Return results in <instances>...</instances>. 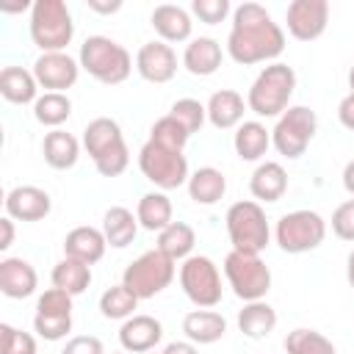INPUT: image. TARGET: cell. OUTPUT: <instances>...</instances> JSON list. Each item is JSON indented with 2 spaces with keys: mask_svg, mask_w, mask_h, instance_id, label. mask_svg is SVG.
Segmentation results:
<instances>
[{
  "mask_svg": "<svg viewBox=\"0 0 354 354\" xmlns=\"http://www.w3.org/2000/svg\"><path fill=\"white\" fill-rule=\"evenodd\" d=\"M138 296L130 290V288H124V285H111L102 296H100V313L105 315V318H111V321H127V318H133V310L138 307Z\"/></svg>",
  "mask_w": 354,
  "mask_h": 354,
  "instance_id": "obj_36",
  "label": "cell"
},
{
  "mask_svg": "<svg viewBox=\"0 0 354 354\" xmlns=\"http://www.w3.org/2000/svg\"><path fill=\"white\" fill-rule=\"evenodd\" d=\"M0 354H36V337L11 324H0Z\"/></svg>",
  "mask_w": 354,
  "mask_h": 354,
  "instance_id": "obj_40",
  "label": "cell"
},
{
  "mask_svg": "<svg viewBox=\"0 0 354 354\" xmlns=\"http://www.w3.org/2000/svg\"><path fill=\"white\" fill-rule=\"evenodd\" d=\"M318 130V116L307 105H290L274 124L271 130V144L279 155L296 160L307 152L310 141L315 138Z\"/></svg>",
  "mask_w": 354,
  "mask_h": 354,
  "instance_id": "obj_9",
  "label": "cell"
},
{
  "mask_svg": "<svg viewBox=\"0 0 354 354\" xmlns=\"http://www.w3.org/2000/svg\"><path fill=\"white\" fill-rule=\"evenodd\" d=\"M288 33L299 41H313L324 36L329 25V3L326 0H293L285 11Z\"/></svg>",
  "mask_w": 354,
  "mask_h": 354,
  "instance_id": "obj_13",
  "label": "cell"
},
{
  "mask_svg": "<svg viewBox=\"0 0 354 354\" xmlns=\"http://www.w3.org/2000/svg\"><path fill=\"white\" fill-rule=\"evenodd\" d=\"M285 33L260 3H241L232 11V28L227 36V53L235 64L252 66L282 55Z\"/></svg>",
  "mask_w": 354,
  "mask_h": 354,
  "instance_id": "obj_1",
  "label": "cell"
},
{
  "mask_svg": "<svg viewBox=\"0 0 354 354\" xmlns=\"http://www.w3.org/2000/svg\"><path fill=\"white\" fill-rule=\"evenodd\" d=\"M191 14L205 25H218L230 14V0H191Z\"/></svg>",
  "mask_w": 354,
  "mask_h": 354,
  "instance_id": "obj_41",
  "label": "cell"
},
{
  "mask_svg": "<svg viewBox=\"0 0 354 354\" xmlns=\"http://www.w3.org/2000/svg\"><path fill=\"white\" fill-rule=\"evenodd\" d=\"M249 191L260 202H279L288 191V171L277 160H263L252 177H249Z\"/></svg>",
  "mask_w": 354,
  "mask_h": 354,
  "instance_id": "obj_23",
  "label": "cell"
},
{
  "mask_svg": "<svg viewBox=\"0 0 354 354\" xmlns=\"http://www.w3.org/2000/svg\"><path fill=\"white\" fill-rule=\"evenodd\" d=\"M83 147L88 152L91 160H100L102 155L124 147V136H122V127L116 119H108V116H97L86 124L83 130Z\"/></svg>",
  "mask_w": 354,
  "mask_h": 354,
  "instance_id": "obj_20",
  "label": "cell"
},
{
  "mask_svg": "<svg viewBox=\"0 0 354 354\" xmlns=\"http://www.w3.org/2000/svg\"><path fill=\"white\" fill-rule=\"evenodd\" d=\"M205 108H207V122L216 130H230V127H238L243 122L246 102L235 88H218L210 94Z\"/></svg>",
  "mask_w": 354,
  "mask_h": 354,
  "instance_id": "obj_22",
  "label": "cell"
},
{
  "mask_svg": "<svg viewBox=\"0 0 354 354\" xmlns=\"http://www.w3.org/2000/svg\"><path fill=\"white\" fill-rule=\"evenodd\" d=\"M75 36V22L64 0H36L30 6V39L41 53H64Z\"/></svg>",
  "mask_w": 354,
  "mask_h": 354,
  "instance_id": "obj_4",
  "label": "cell"
},
{
  "mask_svg": "<svg viewBox=\"0 0 354 354\" xmlns=\"http://www.w3.org/2000/svg\"><path fill=\"white\" fill-rule=\"evenodd\" d=\"M277 326V310L268 301H246L243 310L238 313V329L252 337V340H263L274 332Z\"/></svg>",
  "mask_w": 354,
  "mask_h": 354,
  "instance_id": "obj_30",
  "label": "cell"
},
{
  "mask_svg": "<svg viewBox=\"0 0 354 354\" xmlns=\"http://www.w3.org/2000/svg\"><path fill=\"white\" fill-rule=\"evenodd\" d=\"M224 277H227L232 293L243 301H260L271 290V268L263 263L260 254L232 249L224 257Z\"/></svg>",
  "mask_w": 354,
  "mask_h": 354,
  "instance_id": "obj_7",
  "label": "cell"
},
{
  "mask_svg": "<svg viewBox=\"0 0 354 354\" xmlns=\"http://www.w3.org/2000/svg\"><path fill=\"white\" fill-rule=\"evenodd\" d=\"M138 169L160 191H174L180 185H188V177H191L185 155L180 149L163 147L152 138L138 152Z\"/></svg>",
  "mask_w": 354,
  "mask_h": 354,
  "instance_id": "obj_6",
  "label": "cell"
},
{
  "mask_svg": "<svg viewBox=\"0 0 354 354\" xmlns=\"http://www.w3.org/2000/svg\"><path fill=\"white\" fill-rule=\"evenodd\" d=\"M155 33L160 36V41H188L191 39V30H194V22H191V14L183 8V6H174V3H163V6H155L152 17H149Z\"/></svg>",
  "mask_w": 354,
  "mask_h": 354,
  "instance_id": "obj_21",
  "label": "cell"
},
{
  "mask_svg": "<svg viewBox=\"0 0 354 354\" xmlns=\"http://www.w3.org/2000/svg\"><path fill=\"white\" fill-rule=\"evenodd\" d=\"M105 249H108V241L97 227H75L64 238V257L80 260L86 266L100 263L105 257Z\"/></svg>",
  "mask_w": 354,
  "mask_h": 354,
  "instance_id": "obj_18",
  "label": "cell"
},
{
  "mask_svg": "<svg viewBox=\"0 0 354 354\" xmlns=\"http://www.w3.org/2000/svg\"><path fill=\"white\" fill-rule=\"evenodd\" d=\"M224 194H227V177L213 166H202L188 177V196L196 205H216Z\"/></svg>",
  "mask_w": 354,
  "mask_h": 354,
  "instance_id": "obj_32",
  "label": "cell"
},
{
  "mask_svg": "<svg viewBox=\"0 0 354 354\" xmlns=\"http://www.w3.org/2000/svg\"><path fill=\"white\" fill-rule=\"evenodd\" d=\"M41 155H44V163L50 166V169H58V171H64V169H72L75 163H77V158H80V144H77V138L72 136V133H66V130H50L47 136H44V141H41Z\"/></svg>",
  "mask_w": 354,
  "mask_h": 354,
  "instance_id": "obj_26",
  "label": "cell"
},
{
  "mask_svg": "<svg viewBox=\"0 0 354 354\" xmlns=\"http://www.w3.org/2000/svg\"><path fill=\"white\" fill-rule=\"evenodd\" d=\"M77 75H80V61H75L66 53H41L33 61V77L47 91L64 94L77 83Z\"/></svg>",
  "mask_w": 354,
  "mask_h": 354,
  "instance_id": "obj_14",
  "label": "cell"
},
{
  "mask_svg": "<svg viewBox=\"0 0 354 354\" xmlns=\"http://www.w3.org/2000/svg\"><path fill=\"white\" fill-rule=\"evenodd\" d=\"M39 285L36 268L22 257H6L0 260V290L8 299H28L33 296Z\"/></svg>",
  "mask_w": 354,
  "mask_h": 354,
  "instance_id": "obj_19",
  "label": "cell"
},
{
  "mask_svg": "<svg viewBox=\"0 0 354 354\" xmlns=\"http://www.w3.org/2000/svg\"><path fill=\"white\" fill-rule=\"evenodd\" d=\"M163 337V326L152 315H133L119 329V343L130 354H147L152 351Z\"/></svg>",
  "mask_w": 354,
  "mask_h": 354,
  "instance_id": "obj_17",
  "label": "cell"
},
{
  "mask_svg": "<svg viewBox=\"0 0 354 354\" xmlns=\"http://www.w3.org/2000/svg\"><path fill=\"white\" fill-rule=\"evenodd\" d=\"M343 188L351 194V199H354V160H348L346 163V169H343Z\"/></svg>",
  "mask_w": 354,
  "mask_h": 354,
  "instance_id": "obj_48",
  "label": "cell"
},
{
  "mask_svg": "<svg viewBox=\"0 0 354 354\" xmlns=\"http://www.w3.org/2000/svg\"><path fill=\"white\" fill-rule=\"evenodd\" d=\"M39 91V83L33 77V72L22 69V66H6L0 72V94L14 102V105H28V102H36Z\"/></svg>",
  "mask_w": 354,
  "mask_h": 354,
  "instance_id": "obj_31",
  "label": "cell"
},
{
  "mask_svg": "<svg viewBox=\"0 0 354 354\" xmlns=\"http://www.w3.org/2000/svg\"><path fill=\"white\" fill-rule=\"evenodd\" d=\"M77 61H80V69H86L94 80H100L105 86H119L133 72L130 53L108 36H88L80 44Z\"/></svg>",
  "mask_w": 354,
  "mask_h": 354,
  "instance_id": "obj_3",
  "label": "cell"
},
{
  "mask_svg": "<svg viewBox=\"0 0 354 354\" xmlns=\"http://www.w3.org/2000/svg\"><path fill=\"white\" fill-rule=\"evenodd\" d=\"M33 329L44 340H61L72 332V296L61 288H47L36 301Z\"/></svg>",
  "mask_w": 354,
  "mask_h": 354,
  "instance_id": "obj_12",
  "label": "cell"
},
{
  "mask_svg": "<svg viewBox=\"0 0 354 354\" xmlns=\"http://www.w3.org/2000/svg\"><path fill=\"white\" fill-rule=\"evenodd\" d=\"M180 288L199 307L210 310L221 301V274L218 266L205 254H191L180 266Z\"/></svg>",
  "mask_w": 354,
  "mask_h": 354,
  "instance_id": "obj_11",
  "label": "cell"
},
{
  "mask_svg": "<svg viewBox=\"0 0 354 354\" xmlns=\"http://www.w3.org/2000/svg\"><path fill=\"white\" fill-rule=\"evenodd\" d=\"M53 210V199L39 185H17L6 194V216L14 221H41Z\"/></svg>",
  "mask_w": 354,
  "mask_h": 354,
  "instance_id": "obj_16",
  "label": "cell"
},
{
  "mask_svg": "<svg viewBox=\"0 0 354 354\" xmlns=\"http://www.w3.org/2000/svg\"><path fill=\"white\" fill-rule=\"evenodd\" d=\"M282 346H285V354H337L326 335L315 329H304V326L288 332Z\"/></svg>",
  "mask_w": 354,
  "mask_h": 354,
  "instance_id": "obj_37",
  "label": "cell"
},
{
  "mask_svg": "<svg viewBox=\"0 0 354 354\" xmlns=\"http://www.w3.org/2000/svg\"><path fill=\"white\" fill-rule=\"evenodd\" d=\"M88 8L97 11V14H116L122 8V0H88Z\"/></svg>",
  "mask_w": 354,
  "mask_h": 354,
  "instance_id": "obj_47",
  "label": "cell"
},
{
  "mask_svg": "<svg viewBox=\"0 0 354 354\" xmlns=\"http://www.w3.org/2000/svg\"><path fill=\"white\" fill-rule=\"evenodd\" d=\"M136 72L147 83H169L177 75V53L166 41H147L136 53Z\"/></svg>",
  "mask_w": 354,
  "mask_h": 354,
  "instance_id": "obj_15",
  "label": "cell"
},
{
  "mask_svg": "<svg viewBox=\"0 0 354 354\" xmlns=\"http://www.w3.org/2000/svg\"><path fill=\"white\" fill-rule=\"evenodd\" d=\"M33 116L39 124L58 130L69 116H72V100L61 91H44L36 102H33Z\"/></svg>",
  "mask_w": 354,
  "mask_h": 354,
  "instance_id": "obj_35",
  "label": "cell"
},
{
  "mask_svg": "<svg viewBox=\"0 0 354 354\" xmlns=\"http://www.w3.org/2000/svg\"><path fill=\"white\" fill-rule=\"evenodd\" d=\"M163 354H199V348L191 340H174V343H169L163 348Z\"/></svg>",
  "mask_w": 354,
  "mask_h": 354,
  "instance_id": "obj_46",
  "label": "cell"
},
{
  "mask_svg": "<svg viewBox=\"0 0 354 354\" xmlns=\"http://www.w3.org/2000/svg\"><path fill=\"white\" fill-rule=\"evenodd\" d=\"M224 221H227V235H230V243L235 252L260 254L268 246L271 230H268V218H266V210L260 207V202L243 199V202L230 205Z\"/></svg>",
  "mask_w": 354,
  "mask_h": 354,
  "instance_id": "obj_5",
  "label": "cell"
},
{
  "mask_svg": "<svg viewBox=\"0 0 354 354\" xmlns=\"http://www.w3.org/2000/svg\"><path fill=\"white\" fill-rule=\"evenodd\" d=\"M61 354H105L102 348V340L94 337V335H77V337H69L64 351Z\"/></svg>",
  "mask_w": 354,
  "mask_h": 354,
  "instance_id": "obj_43",
  "label": "cell"
},
{
  "mask_svg": "<svg viewBox=\"0 0 354 354\" xmlns=\"http://www.w3.org/2000/svg\"><path fill=\"white\" fill-rule=\"evenodd\" d=\"M111 354H124V351H111Z\"/></svg>",
  "mask_w": 354,
  "mask_h": 354,
  "instance_id": "obj_51",
  "label": "cell"
},
{
  "mask_svg": "<svg viewBox=\"0 0 354 354\" xmlns=\"http://www.w3.org/2000/svg\"><path fill=\"white\" fill-rule=\"evenodd\" d=\"M138 227H141V224H138V218L133 216V210H127V207H122V205L108 207L105 216H102V235H105L108 246H113V249L130 246V243L136 241V235H138Z\"/></svg>",
  "mask_w": 354,
  "mask_h": 354,
  "instance_id": "obj_27",
  "label": "cell"
},
{
  "mask_svg": "<svg viewBox=\"0 0 354 354\" xmlns=\"http://www.w3.org/2000/svg\"><path fill=\"white\" fill-rule=\"evenodd\" d=\"M332 232L340 241H354V199H346L332 213Z\"/></svg>",
  "mask_w": 354,
  "mask_h": 354,
  "instance_id": "obj_42",
  "label": "cell"
},
{
  "mask_svg": "<svg viewBox=\"0 0 354 354\" xmlns=\"http://www.w3.org/2000/svg\"><path fill=\"white\" fill-rule=\"evenodd\" d=\"M50 279H53V288H61L69 296H77L91 285V266L72 260V257H64L61 263H55Z\"/></svg>",
  "mask_w": 354,
  "mask_h": 354,
  "instance_id": "obj_34",
  "label": "cell"
},
{
  "mask_svg": "<svg viewBox=\"0 0 354 354\" xmlns=\"http://www.w3.org/2000/svg\"><path fill=\"white\" fill-rule=\"evenodd\" d=\"M194 243H196V232L191 224L185 221H171L166 230L158 232V246L166 257H171L174 263L177 260H188L191 252H194Z\"/></svg>",
  "mask_w": 354,
  "mask_h": 354,
  "instance_id": "obj_33",
  "label": "cell"
},
{
  "mask_svg": "<svg viewBox=\"0 0 354 354\" xmlns=\"http://www.w3.org/2000/svg\"><path fill=\"white\" fill-rule=\"evenodd\" d=\"M169 116L177 119V122L185 127L188 136H194V133L205 124V119H207V108H205L199 100H194V97H183V100H177V102L171 105Z\"/></svg>",
  "mask_w": 354,
  "mask_h": 354,
  "instance_id": "obj_38",
  "label": "cell"
},
{
  "mask_svg": "<svg viewBox=\"0 0 354 354\" xmlns=\"http://www.w3.org/2000/svg\"><path fill=\"white\" fill-rule=\"evenodd\" d=\"M274 238L282 252L288 254H304L324 243L326 238V221L315 210H290L277 221Z\"/></svg>",
  "mask_w": 354,
  "mask_h": 354,
  "instance_id": "obj_10",
  "label": "cell"
},
{
  "mask_svg": "<svg viewBox=\"0 0 354 354\" xmlns=\"http://www.w3.org/2000/svg\"><path fill=\"white\" fill-rule=\"evenodd\" d=\"M174 207H171V199L163 194V191H149L138 199V207H136V218L144 230L149 232H160L166 230L174 218H171Z\"/></svg>",
  "mask_w": 354,
  "mask_h": 354,
  "instance_id": "obj_29",
  "label": "cell"
},
{
  "mask_svg": "<svg viewBox=\"0 0 354 354\" xmlns=\"http://www.w3.org/2000/svg\"><path fill=\"white\" fill-rule=\"evenodd\" d=\"M221 58H224L221 44L216 39H210V36H199V39H191L185 44L183 66L196 77H207L221 66Z\"/></svg>",
  "mask_w": 354,
  "mask_h": 354,
  "instance_id": "obj_24",
  "label": "cell"
},
{
  "mask_svg": "<svg viewBox=\"0 0 354 354\" xmlns=\"http://www.w3.org/2000/svg\"><path fill=\"white\" fill-rule=\"evenodd\" d=\"M346 279H348V285L354 288V252H351L348 260H346Z\"/></svg>",
  "mask_w": 354,
  "mask_h": 354,
  "instance_id": "obj_49",
  "label": "cell"
},
{
  "mask_svg": "<svg viewBox=\"0 0 354 354\" xmlns=\"http://www.w3.org/2000/svg\"><path fill=\"white\" fill-rule=\"evenodd\" d=\"M348 88H351V91H348V94H351V97H354V66H351V69H348Z\"/></svg>",
  "mask_w": 354,
  "mask_h": 354,
  "instance_id": "obj_50",
  "label": "cell"
},
{
  "mask_svg": "<svg viewBox=\"0 0 354 354\" xmlns=\"http://www.w3.org/2000/svg\"><path fill=\"white\" fill-rule=\"evenodd\" d=\"M0 230H3V238H0V249L6 252V249L14 243V218H11V216H3V218H0Z\"/></svg>",
  "mask_w": 354,
  "mask_h": 354,
  "instance_id": "obj_45",
  "label": "cell"
},
{
  "mask_svg": "<svg viewBox=\"0 0 354 354\" xmlns=\"http://www.w3.org/2000/svg\"><path fill=\"white\" fill-rule=\"evenodd\" d=\"M337 119H340V124H343L346 130H354V97H351V94H346V97L340 100V105H337Z\"/></svg>",
  "mask_w": 354,
  "mask_h": 354,
  "instance_id": "obj_44",
  "label": "cell"
},
{
  "mask_svg": "<svg viewBox=\"0 0 354 354\" xmlns=\"http://www.w3.org/2000/svg\"><path fill=\"white\" fill-rule=\"evenodd\" d=\"M232 147H235V155L241 160H260L268 147H271V130H266V124L260 122H241L235 136H232Z\"/></svg>",
  "mask_w": 354,
  "mask_h": 354,
  "instance_id": "obj_28",
  "label": "cell"
},
{
  "mask_svg": "<svg viewBox=\"0 0 354 354\" xmlns=\"http://www.w3.org/2000/svg\"><path fill=\"white\" fill-rule=\"evenodd\" d=\"M149 138L158 141V144H163V147H171V149H180V152H183V147L188 144L191 136L185 133V127H183L177 119H171V116L166 113V116H160V119L152 124Z\"/></svg>",
  "mask_w": 354,
  "mask_h": 354,
  "instance_id": "obj_39",
  "label": "cell"
},
{
  "mask_svg": "<svg viewBox=\"0 0 354 354\" xmlns=\"http://www.w3.org/2000/svg\"><path fill=\"white\" fill-rule=\"evenodd\" d=\"M183 332L191 343L210 346V343H216L227 335V321L216 310H191L183 318Z\"/></svg>",
  "mask_w": 354,
  "mask_h": 354,
  "instance_id": "obj_25",
  "label": "cell"
},
{
  "mask_svg": "<svg viewBox=\"0 0 354 354\" xmlns=\"http://www.w3.org/2000/svg\"><path fill=\"white\" fill-rule=\"evenodd\" d=\"M174 279V260L160 249H149L138 254L122 274V285L130 288L138 299H152L163 293Z\"/></svg>",
  "mask_w": 354,
  "mask_h": 354,
  "instance_id": "obj_8",
  "label": "cell"
},
{
  "mask_svg": "<svg viewBox=\"0 0 354 354\" xmlns=\"http://www.w3.org/2000/svg\"><path fill=\"white\" fill-rule=\"evenodd\" d=\"M296 91V72L288 64H268L260 69L254 83L249 86L246 94V108L257 116H282L290 108V97Z\"/></svg>",
  "mask_w": 354,
  "mask_h": 354,
  "instance_id": "obj_2",
  "label": "cell"
}]
</instances>
